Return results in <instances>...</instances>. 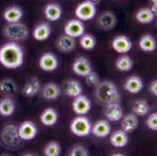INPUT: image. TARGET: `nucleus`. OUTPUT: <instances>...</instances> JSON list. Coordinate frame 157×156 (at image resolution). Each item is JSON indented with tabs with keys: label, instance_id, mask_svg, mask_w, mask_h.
Here are the masks:
<instances>
[{
	"label": "nucleus",
	"instance_id": "obj_1",
	"mask_svg": "<svg viewBox=\"0 0 157 156\" xmlns=\"http://www.w3.org/2000/svg\"><path fill=\"white\" fill-rule=\"evenodd\" d=\"M24 50L15 41L5 43L0 47V64L5 68H19L24 63Z\"/></svg>",
	"mask_w": 157,
	"mask_h": 156
},
{
	"label": "nucleus",
	"instance_id": "obj_2",
	"mask_svg": "<svg viewBox=\"0 0 157 156\" xmlns=\"http://www.w3.org/2000/svg\"><path fill=\"white\" fill-rule=\"evenodd\" d=\"M95 88V99L100 105L105 106L111 103L120 102L121 96L119 91L112 81H100Z\"/></svg>",
	"mask_w": 157,
	"mask_h": 156
},
{
	"label": "nucleus",
	"instance_id": "obj_3",
	"mask_svg": "<svg viewBox=\"0 0 157 156\" xmlns=\"http://www.w3.org/2000/svg\"><path fill=\"white\" fill-rule=\"evenodd\" d=\"M29 34L28 26L21 21L7 23L2 29L3 36L11 41H24L29 37Z\"/></svg>",
	"mask_w": 157,
	"mask_h": 156
},
{
	"label": "nucleus",
	"instance_id": "obj_4",
	"mask_svg": "<svg viewBox=\"0 0 157 156\" xmlns=\"http://www.w3.org/2000/svg\"><path fill=\"white\" fill-rule=\"evenodd\" d=\"M0 139L5 148L10 150L19 148L22 141L18 134V127L14 124H8L2 128Z\"/></svg>",
	"mask_w": 157,
	"mask_h": 156
},
{
	"label": "nucleus",
	"instance_id": "obj_5",
	"mask_svg": "<svg viewBox=\"0 0 157 156\" xmlns=\"http://www.w3.org/2000/svg\"><path fill=\"white\" fill-rule=\"evenodd\" d=\"M92 124L85 116H76L70 124V130L74 136L78 137H88L91 134Z\"/></svg>",
	"mask_w": 157,
	"mask_h": 156
},
{
	"label": "nucleus",
	"instance_id": "obj_6",
	"mask_svg": "<svg viewBox=\"0 0 157 156\" xmlns=\"http://www.w3.org/2000/svg\"><path fill=\"white\" fill-rule=\"evenodd\" d=\"M96 13V6L85 0L78 4L75 9L74 13L77 19L81 21H88L95 18Z\"/></svg>",
	"mask_w": 157,
	"mask_h": 156
},
{
	"label": "nucleus",
	"instance_id": "obj_7",
	"mask_svg": "<svg viewBox=\"0 0 157 156\" xmlns=\"http://www.w3.org/2000/svg\"><path fill=\"white\" fill-rule=\"evenodd\" d=\"M117 17L112 11H103L97 17V27L104 31H112L117 26Z\"/></svg>",
	"mask_w": 157,
	"mask_h": 156
},
{
	"label": "nucleus",
	"instance_id": "obj_8",
	"mask_svg": "<svg viewBox=\"0 0 157 156\" xmlns=\"http://www.w3.org/2000/svg\"><path fill=\"white\" fill-rule=\"evenodd\" d=\"M18 127V134L22 141H31L38 134V127L31 120H25Z\"/></svg>",
	"mask_w": 157,
	"mask_h": 156
},
{
	"label": "nucleus",
	"instance_id": "obj_9",
	"mask_svg": "<svg viewBox=\"0 0 157 156\" xmlns=\"http://www.w3.org/2000/svg\"><path fill=\"white\" fill-rule=\"evenodd\" d=\"M92 108V101L88 97L80 94L74 98L72 102L73 111L79 116H85Z\"/></svg>",
	"mask_w": 157,
	"mask_h": 156
},
{
	"label": "nucleus",
	"instance_id": "obj_10",
	"mask_svg": "<svg viewBox=\"0 0 157 156\" xmlns=\"http://www.w3.org/2000/svg\"><path fill=\"white\" fill-rule=\"evenodd\" d=\"M85 32L84 23L78 19H71L66 23L64 26V34L74 38H80Z\"/></svg>",
	"mask_w": 157,
	"mask_h": 156
},
{
	"label": "nucleus",
	"instance_id": "obj_11",
	"mask_svg": "<svg viewBox=\"0 0 157 156\" xmlns=\"http://www.w3.org/2000/svg\"><path fill=\"white\" fill-rule=\"evenodd\" d=\"M38 65L41 70L45 72H52L58 68V59L52 52H45L41 55L38 61Z\"/></svg>",
	"mask_w": 157,
	"mask_h": 156
},
{
	"label": "nucleus",
	"instance_id": "obj_12",
	"mask_svg": "<svg viewBox=\"0 0 157 156\" xmlns=\"http://www.w3.org/2000/svg\"><path fill=\"white\" fill-rule=\"evenodd\" d=\"M55 44L58 50L63 53H70L76 48L75 38L66 34L59 35L56 40Z\"/></svg>",
	"mask_w": 157,
	"mask_h": 156
},
{
	"label": "nucleus",
	"instance_id": "obj_13",
	"mask_svg": "<svg viewBox=\"0 0 157 156\" xmlns=\"http://www.w3.org/2000/svg\"><path fill=\"white\" fill-rule=\"evenodd\" d=\"M72 70L74 74L80 77H86L92 70L89 60L85 56H79L75 59L72 64Z\"/></svg>",
	"mask_w": 157,
	"mask_h": 156
},
{
	"label": "nucleus",
	"instance_id": "obj_14",
	"mask_svg": "<svg viewBox=\"0 0 157 156\" xmlns=\"http://www.w3.org/2000/svg\"><path fill=\"white\" fill-rule=\"evenodd\" d=\"M112 48L120 54L128 53L132 48V41L128 36L118 35L112 41Z\"/></svg>",
	"mask_w": 157,
	"mask_h": 156
},
{
	"label": "nucleus",
	"instance_id": "obj_15",
	"mask_svg": "<svg viewBox=\"0 0 157 156\" xmlns=\"http://www.w3.org/2000/svg\"><path fill=\"white\" fill-rule=\"evenodd\" d=\"M104 115L108 121L110 122H118L124 116V111L120 105V102L111 103L105 105Z\"/></svg>",
	"mask_w": 157,
	"mask_h": 156
},
{
	"label": "nucleus",
	"instance_id": "obj_16",
	"mask_svg": "<svg viewBox=\"0 0 157 156\" xmlns=\"http://www.w3.org/2000/svg\"><path fill=\"white\" fill-rule=\"evenodd\" d=\"M111 132V126L106 120H99L92 126L91 134L98 138H104L109 136Z\"/></svg>",
	"mask_w": 157,
	"mask_h": 156
},
{
	"label": "nucleus",
	"instance_id": "obj_17",
	"mask_svg": "<svg viewBox=\"0 0 157 156\" xmlns=\"http://www.w3.org/2000/svg\"><path fill=\"white\" fill-rule=\"evenodd\" d=\"M41 93L43 98L48 101H52L59 98L61 94V88L56 83L49 82L45 84L41 88Z\"/></svg>",
	"mask_w": 157,
	"mask_h": 156
},
{
	"label": "nucleus",
	"instance_id": "obj_18",
	"mask_svg": "<svg viewBox=\"0 0 157 156\" xmlns=\"http://www.w3.org/2000/svg\"><path fill=\"white\" fill-rule=\"evenodd\" d=\"M42 86L39 78L37 77H31L28 80L23 87L22 92L24 95L28 98H33L35 97L40 91H41Z\"/></svg>",
	"mask_w": 157,
	"mask_h": 156
},
{
	"label": "nucleus",
	"instance_id": "obj_19",
	"mask_svg": "<svg viewBox=\"0 0 157 156\" xmlns=\"http://www.w3.org/2000/svg\"><path fill=\"white\" fill-rule=\"evenodd\" d=\"M144 84L143 81L142 80L141 77L138 76H131L126 80L124 84V88L128 92L131 94H136L140 93L143 89Z\"/></svg>",
	"mask_w": 157,
	"mask_h": 156
},
{
	"label": "nucleus",
	"instance_id": "obj_20",
	"mask_svg": "<svg viewBox=\"0 0 157 156\" xmlns=\"http://www.w3.org/2000/svg\"><path fill=\"white\" fill-rule=\"evenodd\" d=\"M109 141H110V144L114 148H122L128 145L129 142V137H128V133L123 130H117L112 133Z\"/></svg>",
	"mask_w": 157,
	"mask_h": 156
},
{
	"label": "nucleus",
	"instance_id": "obj_21",
	"mask_svg": "<svg viewBox=\"0 0 157 156\" xmlns=\"http://www.w3.org/2000/svg\"><path fill=\"white\" fill-rule=\"evenodd\" d=\"M51 26L48 23H42L34 28L32 31L33 38L38 41H45L51 35Z\"/></svg>",
	"mask_w": 157,
	"mask_h": 156
},
{
	"label": "nucleus",
	"instance_id": "obj_22",
	"mask_svg": "<svg viewBox=\"0 0 157 156\" xmlns=\"http://www.w3.org/2000/svg\"><path fill=\"white\" fill-rule=\"evenodd\" d=\"M44 14H45V18L48 21L55 22L60 19L63 14V9L59 4L52 2L46 5V6L45 7Z\"/></svg>",
	"mask_w": 157,
	"mask_h": 156
},
{
	"label": "nucleus",
	"instance_id": "obj_23",
	"mask_svg": "<svg viewBox=\"0 0 157 156\" xmlns=\"http://www.w3.org/2000/svg\"><path fill=\"white\" fill-rule=\"evenodd\" d=\"M121 130L128 134L132 133L138 128V119L135 114L128 113L121 119Z\"/></svg>",
	"mask_w": 157,
	"mask_h": 156
},
{
	"label": "nucleus",
	"instance_id": "obj_24",
	"mask_svg": "<svg viewBox=\"0 0 157 156\" xmlns=\"http://www.w3.org/2000/svg\"><path fill=\"white\" fill-rule=\"evenodd\" d=\"M63 90L67 96H69L71 98H75V97L81 94L83 88L78 81L68 80L64 84Z\"/></svg>",
	"mask_w": 157,
	"mask_h": 156
},
{
	"label": "nucleus",
	"instance_id": "obj_25",
	"mask_svg": "<svg viewBox=\"0 0 157 156\" xmlns=\"http://www.w3.org/2000/svg\"><path fill=\"white\" fill-rule=\"evenodd\" d=\"M17 91V85L10 78H4L0 81V94L5 97H12Z\"/></svg>",
	"mask_w": 157,
	"mask_h": 156
},
{
	"label": "nucleus",
	"instance_id": "obj_26",
	"mask_svg": "<svg viewBox=\"0 0 157 156\" xmlns=\"http://www.w3.org/2000/svg\"><path fill=\"white\" fill-rule=\"evenodd\" d=\"M58 113L53 108H46L40 116V121L45 127H52L57 123Z\"/></svg>",
	"mask_w": 157,
	"mask_h": 156
},
{
	"label": "nucleus",
	"instance_id": "obj_27",
	"mask_svg": "<svg viewBox=\"0 0 157 156\" xmlns=\"http://www.w3.org/2000/svg\"><path fill=\"white\" fill-rule=\"evenodd\" d=\"M23 15H24V12L18 6L8 7L3 12V18L7 23H14L21 21Z\"/></svg>",
	"mask_w": 157,
	"mask_h": 156
},
{
	"label": "nucleus",
	"instance_id": "obj_28",
	"mask_svg": "<svg viewBox=\"0 0 157 156\" xmlns=\"http://www.w3.org/2000/svg\"><path fill=\"white\" fill-rule=\"evenodd\" d=\"M138 45L142 51L145 52H152L155 50L157 44L155 38L151 34H144L139 39Z\"/></svg>",
	"mask_w": 157,
	"mask_h": 156
},
{
	"label": "nucleus",
	"instance_id": "obj_29",
	"mask_svg": "<svg viewBox=\"0 0 157 156\" xmlns=\"http://www.w3.org/2000/svg\"><path fill=\"white\" fill-rule=\"evenodd\" d=\"M15 108V102L10 97H4L0 100V115L2 116H10L14 113Z\"/></svg>",
	"mask_w": 157,
	"mask_h": 156
},
{
	"label": "nucleus",
	"instance_id": "obj_30",
	"mask_svg": "<svg viewBox=\"0 0 157 156\" xmlns=\"http://www.w3.org/2000/svg\"><path fill=\"white\" fill-rule=\"evenodd\" d=\"M155 14L152 13L150 8L143 7L139 9L135 14V19L142 24H148L153 21Z\"/></svg>",
	"mask_w": 157,
	"mask_h": 156
},
{
	"label": "nucleus",
	"instance_id": "obj_31",
	"mask_svg": "<svg viewBox=\"0 0 157 156\" xmlns=\"http://www.w3.org/2000/svg\"><path fill=\"white\" fill-rule=\"evenodd\" d=\"M131 109L133 113L138 116H144L148 114L150 111V106L145 100H135L131 104Z\"/></svg>",
	"mask_w": 157,
	"mask_h": 156
},
{
	"label": "nucleus",
	"instance_id": "obj_32",
	"mask_svg": "<svg viewBox=\"0 0 157 156\" xmlns=\"http://www.w3.org/2000/svg\"><path fill=\"white\" fill-rule=\"evenodd\" d=\"M115 65L118 70L121 72H128L133 68L134 63L131 57L126 55H123L117 58Z\"/></svg>",
	"mask_w": 157,
	"mask_h": 156
},
{
	"label": "nucleus",
	"instance_id": "obj_33",
	"mask_svg": "<svg viewBox=\"0 0 157 156\" xmlns=\"http://www.w3.org/2000/svg\"><path fill=\"white\" fill-rule=\"evenodd\" d=\"M62 148L59 143L56 141H49L45 144L43 149V154L45 156H59L61 154Z\"/></svg>",
	"mask_w": 157,
	"mask_h": 156
},
{
	"label": "nucleus",
	"instance_id": "obj_34",
	"mask_svg": "<svg viewBox=\"0 0 157 156\" xmlns=\"http://www.w3.org/2000/svg\"><path fill=\"white\" fill-rule=\"evenodd\" d=\"M80 38V45L83 49L87 51L92 50L96 45V39L92 34H84Z\"/></svg>",
	"mask_w": 157,
	"mask_h": 156
},
{
	"label": "nucleus",
	"instance_id": "obj_35",
	"mask_svg": "<svg viewBox=\"0 0 157 156\" xmlns=\"http://www.w3.org/2000/svg\"><path fill=\"white\" fill-rule=\"evenodd\" d=\"M85 77L87 84H88V86H91V87H94V88H95L101 81L100 77H99L98 74L93 70L91 71V72Z\"/></svg>",
	"mask_w": 157,
	"mask_h": 156
},
{
	"label": "nucleus",
	"instance_id": "obj_36",
	"mask_svg": "<svg viewBox=\"0 0 157 156\" xmlns=\"http://www.w3.org/2000/svg\"><path fill=\"white\" fill-rule=\"evenodd\" d=\"M70 156H88L89 152L85 146L78 144L74 146L69 152Z\"/></svg>",
	"mask_w": 157,
	"mask_h": 156
},
{
	"label": "nucleus",
	"instance_id": "obj_37",
	"mask_svg": "<svg viewBox=\"0 0 157 156\" xmlns=\"http://www.w3.org/2000/svg\"><path fill=\"white\" fill-rule=\"evenodd\" d=\"M146 125L148 129L151 131H157V113L156 112H152L148 116L146 120Z\"/></svg>",
	"mask_w": 157,
	"mask_h": 156
},
{
	"label": "nucleus",
	"instance_id": "obj_38",
	"mask_svg": "<svg viewBox=\"0 0 157 156\" xmlns=\"http://www.w3.org/2000/svg\"><path fill=\"white\" fill-rule=\"evenodd\" d=\"M149 90L150 92L153 94L154 96H157V81L154 80L152 83H151L150 86H149Z\"/></svg>",
	"mask_w": 157,
	"mask_h": 156
},
{
	"label": "nucleus",
	"instance_id": "obj_39",
	"mask_svg": "<svg viewBox=\"0 0 157 156\" xmlns=\"http://www.w3.org/2000/svg\"><path fill=\"white\" fill-rule=\"evenodd\" d=\"M152 2V6H151L150 10L152 11L154 14L156 16L157 13V0H151Z\"/></svg>",
	"mask_w": 157,
	"mask_h": 156
},
{
	"label": "nucleus",
	"instance_id": "obj_40",
	"mask_svg": "<svg viewBox=\"0 0 157 156\" xmlns=\"http://www.w3.org/2000/svg\"><path fill=\"white\" fill-rule=\"evenodd\" d=\"M87 1H88V2H90L91 3L94 4V5L97 6L98 5V4L100 3L101 0H87Z\"/></svg>",
	"mask_w": 157,
	"mask_h": 156
},
{
	"label": "nucleus",
	"instance_id": "obj_41",
	"mask_svg": "<svg viewBox=\"0 0 157 156\" xmlns=\"http://www.w3.org/2000/svg\"><path fill=\"white\" fill-rule=\"evenodd\" d=\"M113 155H124L123 154H113Z\"/></svg>",
	"mask_w": 157,
	"mask_h": 156
}]
</instances>
